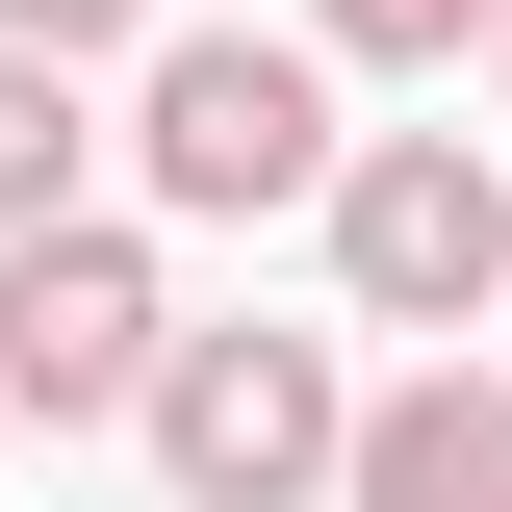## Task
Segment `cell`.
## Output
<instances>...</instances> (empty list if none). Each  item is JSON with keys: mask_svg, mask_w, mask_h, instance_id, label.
Wrapping results in <instances>:
<instances>
[{"mask_svg": "<svg viewBox=\"0 0 512 512\" xmlns=\"http://www.w3.org/2000/svg\"><path fill=\"white\" fill-rule=\"evenodd\" d=\"M333 52L308 26H154L128 52V180L180 205V231H256V205H333Z\"/></svg>", "mask_w": 512, "mask_h": 512, "instance_id": "cell-1", "label": "cell"}, {"mask_svg": "<svg viewBox=\"0 0 512 512\" xmlns=\"http://www.w3.org/2000/svg\"><path fill=\"white\" fill-rule=\"evenodd\" d=\"M308 231H333V308H359V333L487 359V308H512V154H487V128H359Z\"/></svg>", "mask_w": 512, "mask_h": 512, "instance_id": "cell-2", "label": "cell"}, {"mask_svg": "<svg viewBox=\"0 0 512 512\" xmlns=\"http://www.w3.org/2000/svg\"><path fill=\"white\" fill-rule=\"evenodd\" d=\"M154 359H180V282L128 205L0 231V436H103V410H154Z\"/></svg>", "mask_w": 512, "mask_h": 512, "instance_id": "cell-3", "label": "cell"}, {"mask_svg": "<svg viewBox=\"0 0 512 512\" xmlns=\"http://www.w3.org/2000/svg\"><path fill=\"white\" fill-rule=\"evenodd\" d=\"M128 436H154L180 512H308L333 461H359V384H333V333H180Z\"/></svg>", "mask_w": 512, "mask_h": 512, "instance_id": "cell-4", "label": "cell"}, {"mask_svg": "<svg viewBox=\"0 0 512 512\" xmlns=\"http://www.w3.org/2000/svg\"><path fill=\"white\" fill-rule=\"evenodd\" d=\"M333 512H512V359H410V384H359Z\"/></svg>", "mask_w": 512, "mask_h": 512, "instance_id": "cell-5", "label": "cell"}, {"mask_svg": "<svg viewBox=\"0 0 512 512\" xmlns=\"http://www.w3.org/2000/svg\"><path fill=\"white\" fill-rule=\"evenodd\" d=\"M77 154H103V128H77V77L0 52V231H77Z\"/></svg>", "mask_w": 512, "mask_h": 512, "instance_id": "cell-6", "label": "cell"}, {"mask_svg": "<svg viewBox=\"0 0 512 512\" xmlns=\"http://www.w3.org/2000/svg\"><path fill=\"white\" fill-rule=\"evenodd\" d=\"M308 52H333V77H461L487 0H308Z\"/></svg>", "mask_w": 512, "mask_h": 512, "instance_id": "cell-7", "label": "cell"}, {"mask_svg": "<svg viewBox=\"0 0 512 512\" xmlns=\"http://www.w3.org/2000/svg\"><path fill=\"white\" fill-rule=\"evenodd\" d=\"M0 52H52V77H103V52H154V0H0Z\"/></svg>", "mask_w": 512, "mask_h": 512, "instance_id": "cell-8", "label": "cell"}, {"mask_svg": "<svg viewBox=\"0 0 512 512\" xmlns=\"http://www.w3.org/2000/svg\"><path fill=\"white\" fill-rule=\"evenodd\" d=\"M487 77H512V0H487Z\"/></svg>", "mask_w": 512, "mask_h": 512, "instance_id": "cell-9", "label": "cell"}, {"mask_svg": "<svg viewBox=\"0 0 512 512\" xmlns=\"http://www.w3.org/2000/svg\"><path fill=\"white\" fill-rule=\"evenodd\" d=\"M487 359H512V308H487Z\"/></svg>", "mask_w": 512, "mask_h": 512, "instance_id": "cell-10", "label": "cell"}]
</instances>
